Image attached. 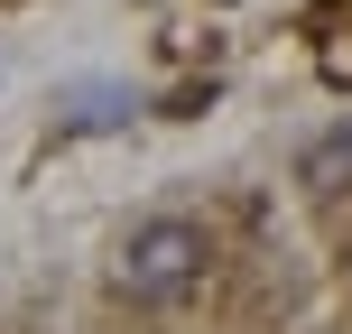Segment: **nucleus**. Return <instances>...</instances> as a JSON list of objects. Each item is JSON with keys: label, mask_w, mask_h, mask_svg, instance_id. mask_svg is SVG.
Segmentation results:
<instances>
[{"label": "nucleus", "mask_w": 352, "mask_h": 334, "mask_svg": "<svg viewBox=\"0 0 352 334\" xmlns=\"http://www.w3.org/2000/svg\"><path fill=\"white\" fill-rule=\"evenodd\" d=\"M204 223H186V213H148V223L121 232V251H111V288H121L130 306H176L195 279H204Z\"/></svg>", "instance_id": "1"}, {"label": "nucleus", "mask_w": 352, "mask_h": 334, "mask_svg": "<svg viewBox=\"0 0 352 334\" xmlns=\"http://www.w3.org/2000/svg\"><path fill=\"white\" fill-rule=\"evenodd\" d=\"M297 176H306L316 195H343V186H352V121H343V130H324V140L306 149V167H297Z\"/></svg>", "instance_id": "2"}]
</instances>
